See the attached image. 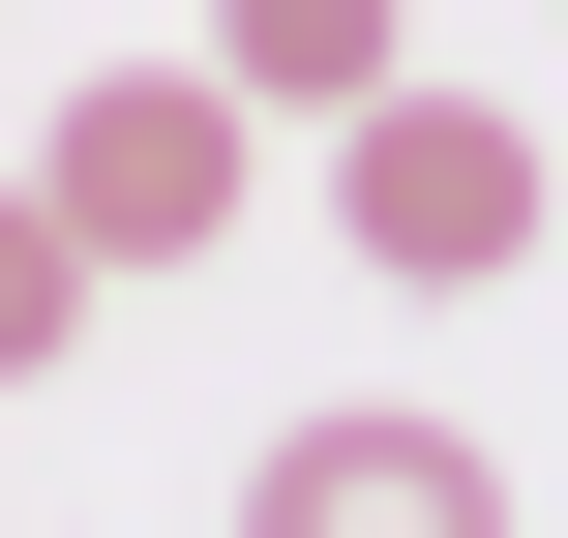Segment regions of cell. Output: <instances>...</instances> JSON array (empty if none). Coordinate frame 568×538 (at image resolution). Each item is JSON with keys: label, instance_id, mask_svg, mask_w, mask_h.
<instances>
[{"label": "cell", "instance_id": "1", "mask_svg": "<svg viewBox=\"0 0 568 538\" xmlns=\"http://www.w3.org/2000/svg\"><path fill=\"white\" fill-rule=\"evenodd\" d=\"M329 240H359L389 300L539 270V120H509V90H359V120H329Z\"/></svg>", "mask_w": 568, "mask_h": 538}, {"label": "cell", "instance_id": "2", "mask_svg": "<svg viewBox=\"0 0 568 538\" xmlns=\"http://www.w3.org/2000/svg\"><path fill=\"white\" fill-rule=\"evenodd\" d=\"M240 150H270V120H240L210 60H120V90L30 120V210H60L90 270H210V240H240Z\"/></svg>", "mask_w": 568, "mask_h": 538}, {"label": "cell", "instance_id": "3", "mask_svg": "<svg viewBox=\"0 0 568 538\" xmlns=\"http://www.w3.org/2000/svg\"><path fill=\"white\" fill-rule=\"evenodd\" d=\"M240 538H509V479H479V419H270Z\"/></svg>", "mask_w": 568, "mask_h": 538}, {"label": "cell", "instance_id": "4", "mask_svg": "<svg viewBox=\"0 0 568 538\" xmlns=\"http://www.w3.org/2000/svg\"><path fill=\"white\" fill-rule=\"evenodd\" d=\"M210 90L240 120H359L389 90V0H210Z\"/></svg>", "mask_w": 568, "mask_h": 538}, {"label": "cell", "instance_id": "5", "mask_svg": "<svg viewBox=\"0 0 568 538\" xmlns=\"http://www.w3.org/2000/svg\"><path fill=\"white\" fill-rule=\"evenodd\" d=\"M90 300H120V270H90V240L0 180V389H60V329H90Z\"/></svg>", "mask_w": 568, "mask_h": 538}]
</instances>
